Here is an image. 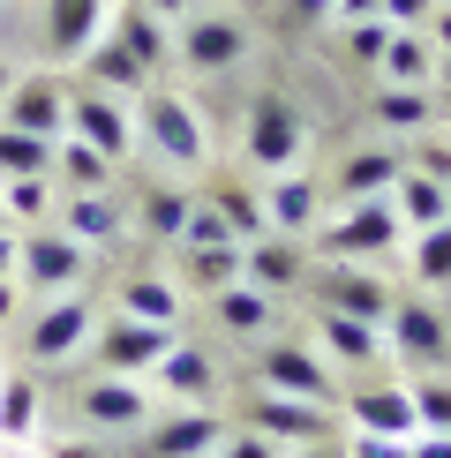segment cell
<instances>
[{"label": "cell", "mask_w": 451, "mask_h": 458, "mask_svg": "<svg viewBox=\"0 0 451 458\" xmlns=\"http://www.w3.org/2000/svg\"><path fill=\"white\" fill-rule=\"evenodd\" d=\"M136 143L150 150V158H166L174 174H203L211 165V128H203V113L181 98V90L150 83L136 98Z\"/></svg>", "instance_id": "cell-1"}, {"label": "cell", "mask_w": 451, "mask_h": 458, "mask_svg": "<svg viewBox=\"0 0 451 458\" xmlns=\"http://www.w3.org/2000/svg\"><path fill=\"white\" fill-rule=\"evenodd\" d=\"M90 331H98V301H90L83 285H68V293H46L23 316V353L38 360V369H53V360L90 353Z\"/></svg>", "instance_id": "cell-2"}, {"label": "cell", "mask_w": 451, "mask_h": 458, "mask_svg": "<svg viewBox=\"0 0 451 458\" xmlns=\"http://www.w3.org/2000/svg\"><path fill=\"white\" fill-rule=\"evenodd\" d=\"M384 346L406 376H437V369H451V316L429 293H399L384 316Z\"/></svg>", "instance_id": "cell-3"}, {"label": "cell", "mask_w": 451, "mask_h": 458, "mask_svg": "<svg viewBox=\"0 0 451 458\" xmlns=\"http://www.w3.org/2000/svg\"><path fill=\"white\" fill-rule=\"evenodd\" d=\"M301 150H309V128H301V113L278 98V90H263L249 98V121H241V158H249V174H286L301 165Z\"/></svg>", "instance_id": "cell-4"}, {"label": "cell", "mask_w": 451, "mask_h": 458, "mask_svg": "<svg viewBox=\"0 0 451 458\" xmlns=\"http://www.w3.org/2000/svg\"><path fill=\"white\" fill-rule=\"evenodd\" d=\"M174 323H143V316H98V331H90V360H98V376H150L166 353H174Z\"/></svg>", "instance_id": "cell-5"}, {"label": "cell", "mask_w": 451, "mask_h": 458, "mask_svg": "<svg viewBox=\"0 0 451 458\" xmlns=\"http://www.w3.org/2000/svg\"><path fill=\"white\" fill-rule=\"evenodd\" d=\"M218 436H226L218 406H166V413H150L143 428H128L121 458H211Z\"/></svg>", "instance_id": "cell-6"}, {"label": "cell", "mask_w": 451, "mask_h": 458, "mask_svg": "<svg viewBox=\"0 0 451 458\" xmlns=\"http://www.w3.org/2000/svg\"><path fill=\"white\" fill-rule=\"evenodd\" d=\"M249 384L286 391V398H316V406H338V376L324 369V353L294 346V338H256L249 346Z\"/></svg>", "instance_id": "cell-7"}, {"label": "cell", "mask_w": 451, "mask_h": 458, "mask_svg": "<svg viewBox=\"0 0 451 458\" xmlns=\"http://www.w3.org/2000/svg\"><path fill=\"white\" fill-rule=\"evenodd\" d=\"M83 271H90V248L75 241V233H61V225H30L23 248H15V285H23L30 301L83 285Z\"/></svg>", "instance_id": "cell-8"}, {"label": "cell", "mask_w": 451, "mask_h": 458, "mask_svg": "<svg viewBox=\"0 0 451 458\" xmlns=\"http://www.w3.org/2000/svg\"><path fill=\"white\" fill-rule=\"evenodd\" d=\"M249 61V30H241V15H218V8H188L174 23V68L188 75H226Z\"/></svg>", "instance_id": "cell-9"}, {"label": "cell", "mask_w": 451, "mask_h": 458, "mask_svg": "<svg viewBox=\"0 0 451 458\" xmlns=\"http://www.w3.org/2000/svg\"><path fill=\"white\" fill-rule=\"evenodd\" d=\"M338 413H346V428H353V436H399V444H413V436H421L413 391H406V384H391V376L338 384Z\"/></svg>", "instance_id": "cell-10"}, {"label": "cell", "mask_w": 451, "mask_h": 458, "mask_svg": "<svg viewBox=\"0 0 451 458\" xmlns=\"http://www.w3.org/2000/svg\"><path fill=\"white\" fill-rule=\"evenodd\" d=\"M338 406H316V398H286V391H263V384H249V398H241V413L234 421L241 428H256V436H278V444H316V436H338V421H331Z\"/></svg>", "instance_id": "cell-11"}, {"label": "cell", "mask_w": 451, "mask_h": 458, "mask_svg": "<svg viewBox=\"0 0 451 458\" xmlns=\"http://www.w3.org/2000/svg\"><path fill=\"white\" fill-rule=\"evenodd\" d=\"M399 241H406V225H399V211H391V196H362L338 218H324V256H346V263H376Z\"/></svg>", "instance_id": "cell-12"}, {"label": "cell", "mask_w": 451, "mask_h": 458, "mask_svg": "<svg viewBox=\"0 0 451 458\" xmlns=\"http://www.w3.org/2000/svg\"><path fill=\"white\" fill-rule=\"evenodd\" d=\"M68 136H83L90 150H106L113 165L136 158V113L98 83H68Z\"/></svg>", "instance_id": "cell-13"}, {"label": "cell", "mask_w": 451, "mask_h": 458, "mask_svg": "<svg viewBox=\"0 0 451 458\" xmlns=\"http://www.w3.org/2000/svg\"><path fill=\"white\" fill-rule=\"evenodd\" d=\"M316 285V309H338V316H362V323H384L391 316V278L376 271V263H346V256H331V271H309Z\"/></svg>", "instance_id": "cell-14"}, {"label": "cell", "mask_w": 451, "mask_h": 458, "mask_svg": "<svg viewBox=\"0 0 451 458\" xmlns=\"http://www.w3.org/2000/svg\"><path fill=\"white\" fill-rule=\"evenodd\" d=\"M75 413H83L90 428H106V436H128V428H143L150 413H158V391H150L143 376H90V384L75 391Z\"/></svg>", "instance_id": "cell-15"}, {"label": "cell", "mask_w": 451, "mask_h": 458, "mask_svg": "<svg viewBox=\"0 0 451 458\" xmlns=\"http://www.w3.org/2000/svg\"><path fill=\"white\" fill-rule=\"evenodd\" d=\"M0 121L23 128V136H68V83L61 75H8L0 90Z\"/></svg>", "instance_id": "cell-16"}, {"label": "cell", "mask_w": 451, "mask_h": 458, "mask_svg": "<svg viewBox=\"0 0 451 458\" xmlns=\"http://www.w3.org/2000/svg\"><path fill=\"white\" fill-rule=\"evenodd\" d=\"M263 218H271V233H316L324 225V181L309 174V165H286V174L263 181Z\"/></svg>", "instance_id": "cell-17"}, {"label": "cell", "mask_w": 451, "mask_h": 458, "mask_svg": "<svg viewBox=\"0 0 451 458\" xmlns=\"http://www.w3.org/2000/svg\"><path fill=\"white\" fill-rule=\"evenodd\" d=\"M150 391H158L166 406H218V360H211V346L174 338V353L150 369Z\"/></svg>", "instance_id": "cell-18"}, {"label": "cell", "mask_w": 451, "mask_h": 458, "mask_svg": "<svg viewBox=\"0 0 451 458\" xmlns=\"http://www.w3.org/2000/svg\"><path fill=\"white\" fill-rule=\"evenodd\" d=\"M241 278L263 285V293H294V285H309V248L294 233H256L241 241Z\"/></svg>", "instance_id": "cell-19"}, {"label": "cell", "mask_w": 451, "mask_h": 458, "mask_svg": "<svg viewBox=\"0 0 451 458\" xmlns=\"http://www.w3.org/2000/svg\"><path fill=\"white\" fill-rule=\"evenodd\" d=\"M203 301H211V323L226 338H241V346H256V338L278 331V293H263V285H249V278L218 285V293H203Z\"/></svg>", "instance_id": "cell-20"}, {"label": "cell", "mask_w": 451, "mask_h": 458, "mask_svg": "<svg viewBox=\"0 0 451 458\" xmlns=\"http://www.w3.org/2000/svg\"><path fill=\"white\" fill-rule=\"evenodd\" d=\"M53 225H61V233H75L90 256H98V248H121L128 203L113 196V188H98V196H61V203H53Z\"/></svg>", "instance_id": "cell-21"}, {"label": "cell", "mask_w": 451, "mask_h": 458, "mask_svg": "<svg viewBox=\"0 0 451 458\" xmlns=\"http://www.w3.org/2000/svg\"><path fill=\"white\" fill-rule=\"evenodd\" d=\"M113 23V0H46V53L53 61H83Z\"/></svg>", "instance_id": "cell-22"}, {"label": "cell", "mask_w": 451, "mask_h": 458, "mask_svg": "<svg viewBox=\"0 0 451 458\" xmlns=\"http://www.w3.org/2000/svg\"><path fill=\"white\" fill-rule=\"evenodd\" d=\"M399 174H406V143H369L331 174V196H338V211H346V203H362V196H391Z\"/></svg>", "instance_id": "cell-23"}, {"label": "cell", "mask_w": 451, "mask_h": 458, "mask_svg": "<svg viewBox=\"0 0 451 458\" xmlns=\"http://www.w3.org/2000/svg\"><path fill=\"white\" fill-rule=\"evenodd\" d=\"M106 30H113V38H121V46H128V53H136V61L150 68V83H158V75L174 68V23H166V15H150L143 0H121Z\"/></svg>", "instance_id": "cell-24"}, {"label": "cell", "mask_w": 451, "mask_h": 458, "mask_svg": "<svg viewBox=\"0 0 451 458\" xmlns=\"http://www.w3.org/2000/svg\"><path fill=\"white\" fill-rule=\"evenodd\" d=\"M203 203H211V211L226 218V233L234 241H256V233H271V218H263V188L256 181H241V174H211L196 188Z\"/></svg>", "instance_id": "cell-25"}, {"label": "cell", "mask_w": 451, "mask_h": 458, "mask_svg": "<svg viewBox=\"0 0 451 458\" xmlns=\"http://www.w3.org/2000/svg\"><path fill=\"white\" fill-rule=\"evenodd\" d=\"M316 338L331 346V360L346 369H384V323H362V316H338V309H316Z\"/></svg>", "instance_id": "cell-26"}, {"label": "cell", "mask_w": 451, "mask_h": 458, "mask_svg": "<svg viewBox=\"0 0 451 458\" xmlns=\"http://www.w3.org/2000/svg\"><path fill=\"white\" fill-rule=\"evenodd\" d=\"M369 113L391 136H421V128H437V83H376Z\"/></svg>", "instance_id": "cell-27"}, {"label": "cell", "mask_w": 451, "mask_h": 458, "mask_svg": "<svg viewBox=\"0 0 451 458\" xmlns=\"http://www.w3.org/2000/svg\"><path fill=\"white\" fill-rule=\"evenodd\" d=\"M75 68H83V83L113 90V98H143V90H150V68H143V61H136V53H128L113 30H106V38H98V46H90Z\"/></svg>", "instance_id": "cell-28"}, {"label": "cell", "mask_w": 451, "mask_h": 458, "mask_svg": "<svg viewBox=\"0 0 451 458\" xmlns=\"http://www.w3.org/2000/svg\"><path fill=\"white\" fill-rule=\"evenodd\" d=\"M113 181H121V165H113L106 150H90L83 136L53 143V188H61V196H98V188H113Z\"/></svg>", "instance_id": "cell-29"}, {"label": "cell", "mask_w": 451, "mask_h": 458, "mask_svg": "<svg viewBox=\"0 0 451 458\" xmlns=\"http://www.w3.org/2000/svg\"><path fill=\"white\" fill-rule=\"evenodd\" d=\"M391 211H399V225H406V233H421V225H444V218H451V188L406 165V174L391 181Z\"/></svg>", "instance_id": "cell-30"}, {"label": "cell", "mask_w": 451, "mask_h": 458, "mask_svg": "<svg viewBox=\"0 0 451 458\" xmlns=\"http://www.w3.org/2000/svg\"><path fill=\"white\" fill-rule=\"evenodd\" d=\"M121 316H143V323H181V285L158 278V271H128L121 293H113Z\"/></svg>", "instance_id": "cell-31"}, {"label": "cell", "mask_w": 451, "mask_h": 458, "mask_svg": "<svg viewBox=\"0 0 451 458\" xmlns=\"http://www.w3.org/2000/svg\"><path fill=\"white\" fill-rule=\"evenodd\" d=\"M188 203H196V188H181V181H150L143 196H136V225H143L150 241H181Z\"/></svg>", "instance_id": "cell-32"}, {"label": "cell", "mask_w": 451, "mask_h": 458, "mask_svg": "<svg viewBox=\"0 0 451 458\" xmlns=\"http://www.w3.org/2000/svg\"><path fill=\"white\" fill-rule=\"evenodd\" d=\"M38 413H46V391L38 376H0V444H30Z\"/></svg>", "instance_id": "cell-33"}, {"label": "cell", "mask_w": 451, "mask_h": 458, "mask_svg": "<svg viewBox=\"0 0 451 458\" xmlns=\"http://www.w3.org/2000/svg\"><path fill=\"white\" fill-rule=\"evenodd\" d=\"M376 75H384V83H437V46H429L421 30H391Z\"/></svg>", "instance_id": "cell-34"}, {"label": "cell", "mask_w": 451, "mask_h": 458, "mask_svg": "<svg viewBox=\"0 0 451 458\" xmlns=\"http://www.w3.org/2000/svg\"><path fill=\"white\" fill-rule=\"evenodd\" d=\"M53 203H61V188H53V174H23V181H0V211H8L15 233H30V225L53 218Z\"/></svg>", "instance_id": "cell-35"}, {"label": "cell", "mask_w": 451, "mask_h": 458, "mask_svg": "<svg viewBox=\"0 0 451 458\" xmlns=\"http://www.w3.org/2000/svg\"><path fill=\"white\" fill-rule=\"evenodd\" d=\"M406 271L421 293H437V285H451V218L444 225H421V233H406Z\"/></svg>", "instance_id": "cell-36"}, {"label": "cell", "mask_w": 451, "mask_h": 458, "mask_svg": "<svg viewBox=\"0 0 451 458\" xmlns=\"http://www.w3.org/2000/svg\"><path fill=\"white\" fill-rule=\"evenodd\" d=\"M241 278V241H218V248H181V285L196 293H218V285Z\"/></svg>", "instance_id": "cell-37"}, {"label": "cell", "mask_w": 451, "mask_h": 458, "mask_svg": "<svg viewBox=\"0 0 451 458\" xmlns=\"http://www.w3.org/2000/svg\"><path fill=\"white\" fill-rule=\"evenodd\" d=\"M23 174H53V136H23L0 121V181H23Z\"/></svg>", "instance_id": "cell-38"}, {"label": "cell", "mask_w": 451, "mask_h": 458, "mask_svg": "<svg viewBox=\"0 0 451 458\" xmlns=\"http://www.w3.org/2000/svg\"><path fill=\"white\" fill-rule=\"evenodd\" d=\"M406 391H413V413H421V428L451 436V369H437V376H406Z\"/></svg>", "instance_id": "cell-39"}, {"label": "cell", "mask_w": 451, "mask_h": 458, "mask_svg": "<svg viewBox=\"0 0 451 458\" xmlns=\"http://www.w3.org/2000/svg\"><path fill=\"white\" fill-rule=\"evenodd\" d=\"M406 165L451 188V136H444V128H421V136H406Z\"/></svg>", "instance_id": "cell-40"}, {"label": "cell", "mask_w": 451, "mask_h": 458, "mask_svg": "<svg viewBox=\"0 0 451 458\" xmlns=\"http://www.w3.org/2000/svg\"><path fill=\"white\" fill-rule=\"evenodd\" d=\"M218 241H234V233H226V218L196 196V203H188V225H181V241H174V248H218Z\"/></svg>", "instance_id": "cell-41"}, {"label": "cell", "mask_w": 451, "mask_h": 458, "mask_svg": "<svg viewBox=\"0 0 451 458\" xmlns=\"http://www.w3.org/2000/svg\"><path fill=\"white\" fill-rule=\"evenodd\" d=\"M211 458H286V444H278V436H256V428H241V421H234V428L218 436V451H211Z\"/></svg>", "instance_id": "cell-42"}, {"label": "cell", "mask_w": 451, "mask_h": 458, "mask_svg": "<svg viewBox=\"0 0 451 458\" xmlns=\"http://www.w3.org/2000/svg\"><path fill=\"white\" fill-rule=\"evenodd\" d=\"M384 38H391V23H384V15H369V23H346V53H353V61H384Z\"/></svg>", "instance_id": "cell-43"}, {"label": "cell", "mask_w": 451, "mask_h": 458, "mask_svg": "<svg viewBox=\"0 0 451 458\" xmlns=\"http://www.w3.org/2000/svg\"><path fill=\"white\" fill-rule=\"evenodd\" d=\"M346 458H413V444H399V436H353L346 428Z\"/></svg>", "instance_id": "cell-44"}, {"label": "cell", "mask_w": 451, "mask_h": 458, "mask_svg": "<svg viewBox=\"0 0 451 458\" xmlns=\"http://www.w3.org/2000/svg\"><path fill=\"white\" fill-rule=\"evenodd\" d=\"M429 8H437V0H384L376 15H384L391 30H421V23H429Z\"/></svg>", "instance_id": "cell-45"}, {"label": "cell", "mask_w": 451, "mask_h": 458, "mask_svg": "<svg viewBox=\"0 0 451 458\" xmlns=\"http://www.w3.org/2000/svg\"><path fill=\"white\" fill-rule=\"evenodd\" d=\"M331 15H338V0H286V30H316Z\"/></svg>", "instance_id": "cell-46"}, {"label": "cell", "mask_w": 451, "mask_h": 458, "mask_svg": "<svg viewBox=\"0 0 451 458\" xmlns=\"http://www.w3.org/2000/svg\"><path fill=\"white\" fill-rule=\"evenodd\" d=\"M421 38H429V46H437V53H451V0H437V8H429Z\"/></svg>", "instance_id": "cell-47"}, {"label": "cell", "mask_w": 451, "mask_h": 458, "mask_svg": "<svg viewBox=\"0 0 451 458\" xmlns=\"http://www.w3.org/2000/svg\"><path fill=\"white\" fill-rule=\"evenodd\" d=\"M46 458H121V451H106L98 436H90V444H75V436H61V444H46Z\"/></svg>", "instance_id": "cell-48"}, {"label": "cell", "mask_w": 451, "mask_h": 458, "mask_svg": "<svg viewBox=\"0 0 451 458\" xmlns=\"http://www.w3.org/2000/svg\"><path fill=\"white\" fill-rule=\"evenodd\" d=\"M286 458H346V436H316V444H294Z\"/></svg>", "instance_id": "cell-49"}, {"label": "cell", "mask_w": 451, "mask_h": 458, "mask_svg": "<svg viewBox=\"0 0 451 458\" xmlns=\"http://www.w3.org/2000/svg\"><path fill=\"white\" fill-rule=\"evenodd\" d=\"M376 8H384V0H338V15H331V23H338V30H346V23H369Z\"/></svg>", "instance_id": "cell-50"}, {"label": "cell", "mask_w": 451, "mask_h": 458, "mask_svg": "<svg viewBox=\"0 0 451 458\" xmlns=\"http://www.w3.org/2000/svg\"><path fill=\"white\" fill-rule=\"evenodd\" d=\"M413 458H451V436H437V428H421V436H413Z\"/></svg>", "instance_id": "cell-51"}, {"label": "cell", "mask_w": 451, "mask_h": 458, "mask_svg": "<svg viewBox=\"0 0 451 458\" xmlns=\"http://www.w3.org/2000/svg\"><path fill=\"white\" fill-rule=\"evenodd\" d=\"M15 316H23V285L0 278V323H15Z\"/></svg>", "instance_id": "cell-52"}, {"label": "cell", "mask_w": 451, "mask_h": 458, "mask_svg": "<svg viewBox=\"0 0 451 458\" xmlns=\"http://www.w3.org/2000/svg\"><path fill=\"white\" fill-rule=\"evenodd\" d=\"M143 8H150V15H166V23H181V15H188V0H143Z\"/></svg>", "instance_id": "cell-53"}, {"label": "cell", "mask_w": 451, "mask_h": 458, "mask_svg": "<svg viewBox=\"0 0 451 458\" xmlns=\"http://www.w3.org/2000/svg\"><path fill=\"white\" fill-rule=\"evenodd\" d=\"M0 458H46V451H30V444H0Z\"/></svg>", "instance_id": "cell-54"}, {"label": "cell", "mask_w": 451, "mask_h": 458, "mask_svg": "<svg viewBox=\"0 0 451 458\" xmlns=\"http://www.w3.org/2000/svg\"><path fill=\"white\" fill-rule=\"evenodd\" d=\"M437 83H451V53H437Z\"/></svg>", "instance_id": "cell-55"}, {"label": "cell", "mask_w": 451, "mask_h": 458, "mask_svg": "<svg viewBox=\"0 0 451 458\" xmlns=\"http://www.w3.org/2000/svg\"><path fill=\"white\" fill-rule=\"evenodd\" d=\"M8 75H15V68H8V61H0V90H8Z\"/></svg>", "instance_id": "cell-56"}, {"label": "cell", "mask_w": 451, "mask_h": 458, "mask_svg": "<svg viewBox=\"0 0 451 458\" xmlns=\"http://www.w3.org/2000/svg\"><path fill=\"white\" fill-rule=\"evenodd\" d=\"M188 8H211V0H188Z\"/></svg>", "instance_id": "cell-57"}, {"label": "cell", "mask_w": 451, "mask_h": 458, "mask_svg": "<svg viewBox=\"0 0 451 458\" xmlns=\"http://www.w3.org/2000/svg\"><path fill=\"white\" fill-rule=\"evenodd\" d=\"M0 225H8V211H0Z\"/></svg>", "instance_id": "cell-58"}]
</instances>
